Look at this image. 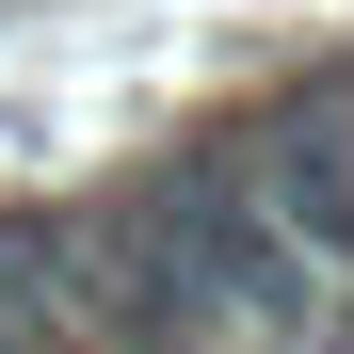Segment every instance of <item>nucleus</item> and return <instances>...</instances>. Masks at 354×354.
<instances>
[{
    "label": "nucleus",
    "instance_id": "f257e3e1",
    "mask_svg": "<svg viewBox=\"0 0 354 354\" xmlns=\"http://www.w3.org/2000/svg\"><path fill=\"white\" fill-rule=\"evenodd\" d=\"M129 194L161 209V242L194 258V290L225 306V338H274V354H290V338L322 322V274L274 242V209L242 194V161H225V145H161V161L129 177Z\"/></svg>",
    "mask_w": 354,
    "mask_h": 354
},
{
    "label": "nucleus",
    "instance_id": "f03ea898",
    "mask_svg": "<svg viewBox=\"0 0 354 354\" xmlns=\"http://www.w3.org/2000/svg\"><path fill=\"white\" fill-rule=\"evenodd\" d=\"M225 161H242V194L274 209V242L306 258L322 290H354V65H306L274 81L242 129H209Z\"/></svg>",
    "mask_w": 354,
    "mask_h": 354
},
{
    "label": "nucleus",
    "instance_id": "7ed1b4c3",
    "mask_svg": "<svg viewBox=\"0 0 354 354\" xmlns=\"http://www.w3.org/2000/svg\"><path fill=\"white\" fill-rule=\"evenodd\" d=\"M290 354H354V290H322V322L290 338Z\"/></svg>",
    "mask_w": 354,
    "mask_h": 354
}]
</instances>
